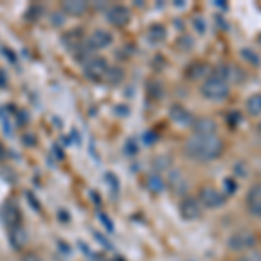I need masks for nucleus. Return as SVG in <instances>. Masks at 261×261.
<instances>
[{"mask_svg":"<svg viewBox=\"0 0 261 261\" xmlns=\"http://www.w3.org/2000/svg\"><path fill=\"white\" fill-rule=\"evenodd\" d=\"M185 155L190 161L195 162H213L220 159V155L225 150L221 138L218 134L213 136H199V134H192L187 141H185Z\"/></svg>","mask_w":261,"mask_h":261,"instance_id":"nucleus-1","label":"nucleus"},{"mask_svg":"<svg viewBox=\"0 0 261 261\" xmlns=\"http://www.w3.org/2000/svg\"><path fill=\"white\" fill-rule=\"evenodd\" d=\"M200 94L209 101H223L230 96V84L225 82L221 77H218V75L211 73L202 82Z\"/></svg>","mask_w":261,"mask_h":261,"instance_id":"nucleus-2","label":"nucleus"},{"mask_svg":"<svg viewBox=\"0 0 261 261\" xmlns=\"http://www.w3.org/2000/svg\"><path fill=\"white\" fill-rule=\"evenodd\" d=\"M226 244L231 251L235 252H246L256 247L258 239H256L254 231L251 230H237L233 233H230V237L226 239Z\"/></svg>","mask_w":261,"mask_h":261,"instance_id":"nucleus-3","label":"nucleus"},{"mask_svg":"<svg viewBox=\"0 0 261 261\" xmlns=\"http://www.w3.org/2000/svg\"><path fill=\"white\" fill-rule=\"evenodd\" d=\"M197 200L205 209H218L226 202V195L225 192H220L218 188L211 187V185H204L199 190V193H197Z\"/></svg>","mask_w":261,"mask_h":261,"instance_id":"nucleus-4","label":"nucleus"},{"mask_svg":"<svg viewBox=\"0 0 261 261\" xmlns=\"http://www.w3.org/2000/svg\"><path fill=\"white\" fill-rule=\"evenodd\" d=\"M108 71V65L105 61V58L101 56H89L84 61V73L87 75L92 81H99V79H105Z\"/></svg>","mask_w":261,"mask_h":261,"instance_id":"nucleus-5","label":"nucleus"},{"mask_svg":"<svg viewBox=\"0 0 261 261\" xmlns=\"http://www.w3.org/2000/svg\"><path fill=\"white\" fill-rule=\"evenodd\" d=\"M179 214L183 220L195 221L202 216V205L197 200V197H185L179 204Z\"/></svg>","mask_w":261,"mask_h":261,"instance_id":"nucleus-6","label":"nucleus"},{"mask_svg":"<svg viewBox=\"0 0 261 261\" xmlns=\"http://www.w3.org/2000/svg\"><path fill=\"white\" fill-rule=\"evenodd\" d=\"M247 213L254 218H261V183H256L246 193Z\"/></svg>","mask_w":261,"mask_h":261,"instance_id":"nucleus-7","label":"nucleus"},{"mask_svg":"<svg viewBox=\"0 0 261 261\" xmlns=\"http://www.w3.org/2000/svg\"><path fill=\"white\" fill-rule=\"evenodd\" d=\"M214 75L221 77L225 82H242L244 81V71L235 65H230V63H223V65H218L216 70L213 71Z\"/></svg>","mask_w":261,"mask_h":261,"instance_id":"nucleus-8","label":"nucleus"},{"mask_svg":"<svg viewBox=\"0 0 261 261\" xmlns=\"http://www.w3.org/2000/svg\"><path fill=\"white\" fill-rule=\"evenodd\" d=\"M192 130L193 134H199V136H213L218 133V124L209 117H199V119H193Z\"/></svg>","mask_w":261,"mask_h":261,"instance_id":"nucleus-9","label":"nucleus"},{"mask_svg":"<svg viewBox=\"0 0 261 261\" xmlns=\"http://www.w3.org/2000/svg\"><path fill=\"white\" fill-rule=\"evenodd\" d=\"M130 19V12L124 6H112L107 11V21L113 27H125Z\"/></svg>","mask_w":261,"mask_h":261,"instance_id":"nucleus-10","label":"nucleus"},{"mask_svg":"<svg viewBox=\"0 0 261 261\" xmlns=\"http://www.w3.org/2000/svg\"><path fill=\"white\" fill-rule=\"evenodd\" d=\"M169 117L172 122H176V124H179V125H192V122H193V115L183 107V105H172L169 110Z\"/></svg>","mask_w":261,"mask_h":261,"instance_id":"nucleus-11","label":"nucleus"},{"mask_svg":"<svg viewBox=\"0 0 261 261\" xmlns=\"http://www.w3.org/2000/svg\"><path fill=\"white\" fill-rule=\"evenodd\" d=\"M113 42V37L107 30H94L89 37V47L91 49H107Z\"/></svg>","mask_w":261,"mask_h":261,"instance_id":"nucleus-12","label":"nucleus"},{"mask_svg":"<svg viewBox=\"0 0 261 261\" xmlns=\"http://www.w3.org/2000/svg\"><path fill=\"white\" fill-rule=\"evenodd\" d=\"M11 244L12 247H16V249H23L24 246H27L28 242V235L27 231H24V228L21 225L14 226V228H11Z\"/></svg>","mask_w":261,"mask_h":261,"instance_id":"nucleus-13","label":"nucleus"},{"mask_svg":"<svg viewBox=\"0 0 261 261\" xmlns=\"http://www.w3.org/2000/svg\"><path fill=\"white\" fill-rule=\"evenodd\" d=\"M2 216H4V221H6L11 228L18 226L19 221H21L19 211H18V207H16L14 204H7L6 207H4V211H2Z\"/></svg>","mask_w":261,"mask_h":261,"instance_id":"nucleus-14","label":"nucleus"},{"mask_svg":"<svg viewBox=\"0 0 261 261\" xmlns=\"http://www.w3.org/2000/svg\"><path fill=\"white\" fill-rule=\"evenodd\" d=\"M246 112L249 113L251 117L261 115V92L251 94L249 98L246 99Z\"/></svg>","mask_w":261,"mask_h":261,"instance_id":"nucleus-15","label":"nucleus"},{"mask_svg":"<svg viewBox=\"0 0 261 261\" xmlns=\"http://www.w3.org/2000/svg\"><path fill=\"white\" fill-rule=\"evenodd\" d=\"M63 11L70 16H81L87 11V4L81 0H71V2H63Z\"/></svg>","mask_w":261,"mask_h":261,"instance_id":"nucleus-16","label":"nucleus"},{"mask_svg":"<svg viewBox=\"0 0 261 261\" xmlns=\"http://www.w3.org/2000/svg\"><path fill=\"white\" fill-rule=\"evenodd\" d=\"M209 75H211V68H209L205 63H195V65L190 68V73H188V77L190 79H200V77H205L207 79Z\"/></svg>","mask_w":261,"mask_h":261,"instance_id":"nucleus-17","label":"nucleus"},{"mask_svg":"<svg viewBox=\"0 0 261 261\" xmlns=\"http://www.w3.org/2000/svg\"><path fill=\"white\" fill-rule=\"evenodd\" d=\"M148 39L151 42H161L166 39V30H164L162 24H153L148 30Z\"/></svg>","mask_w":261,"mask_h":261,"instance_id":"nucleus-18","label":"nucleus"},{"mask_svg":"<svg viewBox=\"0 0 261 261\" xmlns=\"http://www.w3.org/2000/svg\"><path fill=\"white\" fill-rule=\"evenodd\" d=\"M148 188L153 193H161L164 188H166V183H164V179L161 178V176L153 174V176H150V178H148Z\"/></svg>","mask_w":261,"mask_h":261,"instance_id":"nucleus-19","label":"nucleus"},{"mask_svg":"<svg viewBox=\"0 0 261 261\" xmlns=\"http://www.w3.org/2000/svg\"><path fill=\"white\" fill-rule=\"evenodd\" d=\"M241 54L244 56V60H246L247 63H251V65H254V66H258L259 63H261L259 58H258V54H256L254 50H251V49H242Z\"/></svg>","mask_w":261,"mask_h":261,"instance_id":"nucleus-20","label":"nucleus"},{"mask_svg":"<svg viewBox=\"0 0 261 261\" xmlns=\"http://www.w3.org/2000/svg\"><path fill=\"white\" fill-rule=\"evenodd\" d=\"M237 261H261V252L256 249L246 251V252H242V256Z\"/></svg>","mask_w":261,"mask_h":261,"instance_id":"nucleus-21","label":"nucleus"},{"mask_svg":"<svg viewBox=\"0 0 261 261\" xmlns=\"http://www.w3.org/2000/svg\"><path fill=\"white\" fill-rule=\"evenodd\" d=\"M105 79H107L108 82H112V84H117V82H120V79H122V71L119 68H108Z\"/></svg>","mask_w":261,"mask_h":261,"instance_id":"nucleus-22","label":"nucleus"},{"mask_svg":"<svg viewBox=\"0 0 261 261\" xmlns=\"http://www.w3.org/2000/svg\"><path fill=\"white\" fill-rule=\"evenodd\" d=\"M223 187L226 188V192H225V195H231L235 190H237V183H235L231 178H226L225 179V183H223Z\"/></svg>","mask_w":261,"mask_h":261,"instance_id":"nucleus-23","label":"nucleus"},{"mask_svg":"<svg viewBox=\"0 0 261 261\" xmlns=\"http://www.w3.org/2000/svg\"><path fill=\"white\" fill-rule=\"evenodd\" d=\"M193 27L197 28V32H199L200 35L205 32V23H204V19H202V18H195V19H193Z\"/></svg>","mask_w":261,"mask_h":261,"instance_id":"nucleus-24","label":"nucleus"},{"mask_svg":"<svg viewBox=\"0 0 261 261\" xmlns=\"http://www.w3.org/2000/svg\"><path fill=\"white\" fill-rule=\"evenodd\" d=\"M21 261H44V259H42L40 256L33 254V252H27V254L21 258Z\"/></svg>","mask_w":261,"mask_h":261,"instance_id":"nucleus-25","label":"nucleus"},{"mask_svg":"<svg viewBox=\"0 0 261 261\" xmlns=\"http://www.w3.org/2000/svg\"><path fill=\"white\" fill-rule=\"evenodd\" d=\"M4 155H6V148H4V146L0 145V159H4Z\"/></svg>","mask_w":261,"mask_h":261,"instance_id":"nucleus-26","label":"nucleus"},{"mask_svg":"<svg viewBox=\"0 0 261 261\" xmlns=\"http://www.w3.org/2000/svg\"><path fill=\"white\" fill-rule=\"evenodd\" d=\"M258 129H259V133H261V122H259V124H258Z\"/></svg>","mask_w":261,"mask_h":261,"instance_id":"nucleus-27","label":"nucleus"}]
</instances>
